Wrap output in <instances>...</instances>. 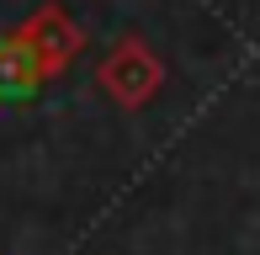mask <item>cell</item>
<instances>
[{
    "label": "cell",
    "mask_w": 260,
    "mask_h": 255,
    "mask_svg": "<svg viewBox=\"0 0 260 255\" xmlns=\"http://www.w3.org/2000/svg\"><path fill=\"white\" fill-rule=\"evenodd\" d=\"M96 85L106 90V101H117L122 112H138L159 96L165 85V64L144 38H117L106 48V59L96 64Z\"/></svg>",
    "instance_id": "cell-1"
},
{
    "label": "cell",
    "mask_w": 260,
    "mask_h": 255,
    "mask_svg": "<svg viewBox=\"0 0 260 255\" xmlns=\"http://www.w3.org/2000/svg\"><path fill=\"white\" fill-rule=\"evenodd\" d=\"M16 32L32 43V53L43 59V69H48V75H64V69L75 64V53L85 48V27H80L64 6H38Z\"/></svg>",
    "instance_id": "cell-2"
},
{
    "label": "cell",
    "mask_w": 260,
    "mask_h": 255,
    "mask_svg": "<svg viewBox=\"0 0 260 255\" xmlns=\"http://www.w3.org/2000/svg\"><path fill=\"white\" fill-rule=\"evenodd\" d=\"M48 80L53 75L43 69V59L32 53V43L16 27L0 32V101H32Z\"/></svg>",
    "instance_id": "cell-3"
}]
</instances>
